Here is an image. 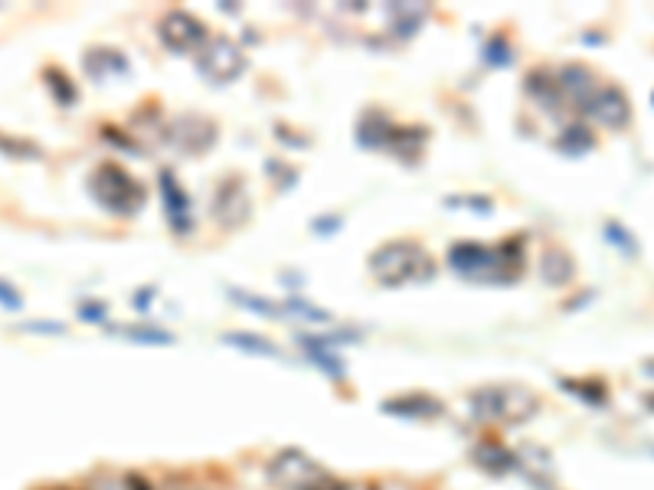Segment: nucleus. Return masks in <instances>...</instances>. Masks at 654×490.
Segmentation results:
<instances>
[{"label": "nucleus", "instance_id": "20e7f679", "mask_svg": "<svg viewBox=\"0 0 654 490\" xmlns=\"http://www.w3.org/2000/svg\"><path fill=\"white\" fill-rule=\"evenodd\" d=\"M92 197L99 200V207H106L115 216H134L144 207V187L131 177L122 164H99L92 180Z\"/></svg>", "mask_w": 654, "mask_h": 490}, {"label": "nucleus", "instance_id": "6ab92c4d", "mask_svg": "<svg viewBox=\"0 0 654 490\" xmlns=\"http://www.w3.org/2000/svg\"><path fill=\"white\" fill-rule=\"evenodd\" d=\"M226 341H230V344H236V347H243V350H259V354H268V357H271V354L278 357V350H275V347H265V341H259V337H246V334H230Z\"/></svg>", "mask_w": 654, "mask_h": 490}, {"label": "nucleus", "instance_id": "9d476101", "mask_svg": "<svg viewBox=\"0 0 654 490\" xmlns=\"http://www.w3.org/2000/svg\"><path fill=\"white\" fill-rule=\"evenodd\" d=\"M170 141L190 154H203L217 141V127L200 115H187V119H177L170 124Z\"/></svg>", "mask_w": 654, "mask_h": 490}, {"label": "nucleus", "instance_id": "0eeeda50", "mask_svg": "<svg viewBox=\"0 0 654 490\" xmlns=\"http://www.w3.org/2000/svg\"><path fill=\"white\" fill-rule=\"evenodd\" d=\"M589 119L602 127H612V131H622L625 124L632 122V105L625 99L622 89L616 86H596L592 96L579 105Z\"/></svg>", "mask_w": 654, "mask_h": 490}, {"label": "nucleus", "instance_id": "f257e3e1", "mask_svg": "<svg viewBox=\"0 0 654 490\" xmlns=\"http://www.w3.org/2000/svg\"><path fill=\"white\" fill-rule=\"evenodd\" d=\"M448 261L458 275L468 281H485V285H505L521 278L523 271V248L521 243L505 245H478L458 243L452 245Z\"/></svg>", "mask_w": 654, "mask_h": 490}, {"label": "nucleus", "instance_id": "f3484780", "mask_svg": "<svg viewBox=\"0 0 654 490\" xmlns=\"http://www.w3.org/2000/svg\"><path fill=\"white\" fill-rule=\"evenodd\" d=\"M46 79H49V89L56 92V99L63 105L76 102V89L69 86V76H59V69H46Z\"/></svg>", "mask_w": 654, "mask_h": 490}, {"label": "nucleus", "instance_id": "4468645a", "mask_svg": "<svg viewBox=\"0 0 654 490\" xmlns=\"http://www.w3.org/2000/svg\"><path fill=\"white\" fill-rule=\"evenodd\" d=\"M475 461H478L481 468H488L491 475H505V471H511V468L518 465V458H514L511 452H505L501 445H481V448L475 452Z\"/></svg>", "mask_w": 654, "mask_h": 490}, {"label": "nucleus", "instance_id": "1a4fd4ad", "mask_svg": "<svg viewBox=\"0 0 654 490\" xmlns=\"http://www.w3.org/2000/svg\"><path fill=\"white\" fill-rule=\"evenodd\" d=\"M250 210H253V203H250L246 190L240 187V180L220 183V190H217V197H213V213H217V220H220L223 226H240V223H246Z\"/></svg>", "mask_w": 654, "mask_h": 490}, {"label": "nucleus", "instance_id": "f8f14e48", "mask_svg": "<svg viewBox=\"0 0 654 490\" xmlns=\"http://www.w3.org/2000/svg\"><path fill=\"white\" fill-rule=\"evenodd\" d=\"M540 275H543L550 285H569L573 275H576V265H573L569 252L550 248V252H543V258H540Z\"/></svg>", "mask_w": 654, "mask_h": 490}, {"label": "nucleus", "instance_id": "dca6fc26", "mask_svg": "<svg viewBox=\"0 0 654 490\" xmlns=\"http://www.w3.org/2000/svg\"><path fill=\"white\" fill-rule=\"evenodd\" d=\"M387 412H402V415H435L439 412V402L432 399H419V396H409V399H399V402H387Z\"/></svg>", "mask_w": 654, "mask_h": 490}, {"label": "nucleus", "instance_id": "aec40b11", "mask_svg": "<svg viewBox=\"0 0 654 490\" xmlns=\"http://www.w3.org/2000/svg\"><path fill=\"white\" fill-rule=\"evenodd\" d=\"M0 304H3L7 311H20V304H23V301H20V294H16L10 285H3V281H0Z\"/></svg>", "mask_w": 654, "mask_h": 490}, {"label": "nucleus", "instance_id": "412c9836", "mask_svg": "<svg viewBox=\"0 0 654 490\" xmlns=\"http://www.w3.org/2000/svg\"><path fill=\"white\" fill-rule=\"evenodd\" d=\"M645 372H649V376H654V360H649V364H645Z\"/></svg>", "mask_w": 654, "mask_h": 490}, {"label": "nucleus", "instance_id": "ddd939ff", "mask_svg": "<svg viewBox=\"0 0 654 490\" xmlns=\"http://www.w3.org/2000/svg\"><path fill=\"white\" fill-rule=\"evenodd\" d=\"M425 13H429V7H425V3H392L390 26L399 33V36H406V33H412V30L425 20Z\"/></svg>", "mask_w": 654, "mask_h": 490}, {"label": "nucleus", "instance_id": "6e6552de", "mask_svg": "<svg viewBox=\"0 0 654 490\" xmlns=\"http://www.w3.org/2000/svg\"><path fill=\"white\" fill-rule=\"evenodd\" d=\"M157 33H160V40H164V46L174 49V53H190V49H200V46L207 43V26H203V20H197V16L187 13V10H170V13H164Z\"/></svg>", "mask_w": 654, "mask_h": 490}, {"label": "nucleus", "instance_id": "9b49d317", "mask_svg": "<svg viewBox=\"0 0 654 490\" xmlns=\"http://www.w3.org/2000/svg\"><path fill=\"white\" fill-rule=\"evenodd\" d=\"M160 190H164V207H167V220L177 233H187L190 230V200L184 193V187L177 183L174 174H160Z\"/></svg>", "mask_w": 654, "mask_h": 490}, {"label": "nucleus", "instance_id": "39448f33", "mask_svg": "<svg viewBox=\"0 0 654 490\" xmlns=\"http://www.w3.org/2000/svg\"><path fill=\"white\" fill-rule=\"evenodd\" d=\"M268 481L278 490H344L311 455L285 448L268 461Z\"/></svg>", "mask_w": 654, "mask_h": 490}, {"label": "nucleus", "instance_id": "423d86ee", "mask_svg": "<svg viewBox=\"0 0 654 490\" xmlns=\"http://www.w3.org/2000/svg\"><path fill=\"white\" fill-rule=\"evenodd\" d=\"M197 66L210 82H233L246 73V53L230 36H207V43L197 49Z\"/></svg>", "mask_w": 654, "mask_h": 490}, {"label": "nucleus", "instance_id": "f03ea898", "mask_svg": "<svg viewBox=\"0 0 654 490\" xmlns=\"http://www.w3.org/2000/svg\"><path fill=\"white\" fill-rule=\"evenodd\" d=\"M370 275L384 288H399V285H419L435 275L432 255L419 243H387L370 255Z\"/></svg>", "mask_w": 654, "mask_h": 490}, {"label": "nucleus", "instance_id": "2eb2a0df", "mask_svg": "<svg viewBox=\"0 0 654 490\" xmlns=\"http://www.w3.org/2000/svg\"><path fill=\"white\" fill-rule=\"evenodd\" d=\"M86 69H89V76H106V69H112V73H125L129 66H125V59H122V53H109V49H96V53H89V59H86Z\"/></svg>", "mask_w": 654, "mask_h": 490}, {"label": "nucleus", "instance_id": "a211bd4d", "mask_svg": "<svg viewBox=\"0 0 654 490\" xmlns=\"http://www.w3.org/2000/svg\"><path fill=\"white\" fill-rule=\"evenodd\" d=\"M559 147H563V151H573V154H576V151H589V147H592V137H589L586 127L576 124V127H569V131L563 134Z\"/></svg>", "mask_w": 654, "mask_h": 490}, {"label": "nucleus", "instance_id": "7ed1b4c3", "mask_svg": "<svg viewBox=\"0 0 654 490\" xmlns=\"http://www.w3.org/2000/svg\"><path fill=\"white\" fill-rule=\"evenodd\" d=\"M536 409H540L536 392H530L526 386H518V382H495V386L472 392V412L481 422L523 425L526 419L536 415Z\"/></svg>", "mask_w": 654, "mask_h": 490}]
</instances>
